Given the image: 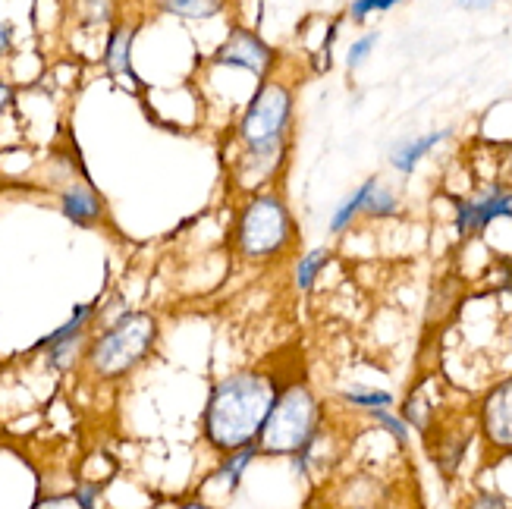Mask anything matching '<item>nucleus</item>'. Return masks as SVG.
Masks as SVG:
<instances>
[{"label":"nucleus","mask_w":512,"mask_h":509,"mask_svg":"<svg viewBox=\"0 0 512 509\" xmlns=\"http://www.w3.org/2000/svg\"><path fill=\"white\" fill-rule=\"evenodd\" d=\"M280 396V384L271 371L242 368L220 378L205 403L202 434L220 456L255 447L261 428Z\"/></svg>","instance_id":"f257e3e1"},{"label":"nucleus","mask_w":512,"mask_h":509,"mask_svg":"<svg viewBox=\"0 0 512 509\" xmlns=\"http://www.w3.org/2000/svg\"><path fill=\"white\" fill-rule=\"evenodd\" d=\"M324 428V403L305 381H289L258 437L261 456H299Z\"/></svg>","instance_id":"f03ea898"},{"label":"nucleus","mask_w":512,"mask_h":509,"mask_svg":"<svg viewBox=\"0 0 512 509\" xmlns=\"http://www.w3.org/2000/svg\"><path fill=\"white\" fill-rule=\"evenodd\" d=\"M296 239V220L286 198L274 189L252 195L236 217V252L249 261H271Z\"/></svg>","instance_id":"7ed1b4c3"},{"label":"nucleus","mask_w":512,"mask_h":509,"mask_svg":"<svg viewBox=\"0 0 512 509\" xmlns=\"http://www.w3.org/2000/svg\"><path fill=\"white\" fill-rule=\"evenodd\" d=\"M158 340V321L148 312H129L110 324L88 349V365L104 381H117L145 362V356Z\"/></svg>","instance_id":"20e7f679"},{"label":"nucleus","mask_w":512,"mask_h":509,"mask_svg":"<svg viewBox=\"0 0 512 509\" xmlns=\"http://www.w3.org/2000/svg\"><path fill=\"white\" fill-rule=\"evenodd\" d=\"M296 95L293 88L267 79L258 85L255 98L242 110L239 120V142L242 148H264V145H289V129H293Z\"/></svg>","instance_id":"39448f33"},{"label":"nucleus","mask_w":512,"mask_h":509,"mask_svg":"<svg viewBox=\"0 0 512 509\" xmlns=\"http://www.w3.org/2000/svg\"><path fill=\"white\" fill-rule=\"evenodd\" d=\"M277 51L267 44L258 32L249 29H233L227 41L214 51L217 66H236V70H249L255 79L267 82V73L274 70Z\"/></svg>","instance_id":"423d86ee"},{"label":"nucleus","mask_w":512,"mask_h":509,"mask_svg":"<svg viewBox=\"0 0 512 509\" xmlns=\"http://www.w3.org/2000/svg\"><path fill=\"white\" fill-rule=\"evenodd\" d=\"M497 217H512V189H491L481 198H456V230L459 236H475L491 227Z\"/></svg>","instance_id":"0eeeda50"},{"label":"nucleus","mask_w":512,"mask_h":509,"mask_svg":"<svg viewBox=\"0 0 512 509\" xmlns=\"http://www.w3.org/2000/svg\"><path fill=\"white\" fill-rule=\"evenodd\" d=\"M481 425L494 447L512 450V378L487 393L481 409Z\"/></svg>","instance_id":"6e6552de"},{"label":"nucleus","mask_w":512,"mask_h":509,"mask_svg":"<svg viewBox=\"0 0 512 509\" xmlns=\"http://www.w3.org/2000/svg\"><path fill=\"white\" fill-rule=\"evenodd\" d=\"M60 208H63V217H70L76 227H95L104 217L101 195L85 186H73V189L60 192Z\"/></svg>","instance_id":"1a4fd4ad"},{"label":"nucleus","mask_w":512,"mask_h":509,"mask_svg":"<svg viewBox=\"0 0 512 509\" xmlns=\"http://www.w3.org/2000/svg\"><path fill=\"white\" fill-rule=\"evenodd\" d=\"M443 139H450V129H437V132H428V136H418V139H409V142H396L393 151H390V164L399 173H412L415 164L425 158L431 148H437Z\"/></svg>","instance_id":"9d476101"},{"label":"nucleus","mask_w":512,"mask_h":509,"mask_svg":"<svg viewBox=\"0 0 512 509\" xmlns=\"http://www.w3.org/2000/svg\"><path fill=\"white\" fill-rule=\"evenodd\" d=\"M255 456H261L258 453V444L255 447H246V450H236V453H230V456H224L220 459V466L211 472V478H208V484H224V491L227 494H233L239 484H242V475H246V469L255 462Z\"/></svg>","instance_id":"9b49d317"},{"label":"nucleus","mask_w":512,"mask_h":509,"mask_svg":"<svg viewBox=\"0 0 512 509\" xmlns=\"http://www.w3.org/2000/svg\"><path fill=\"white\" fill-rule=\"evenodd\" d=\"M132 38H136V26H126V22H120V26H117L114 32H110V38H107L104 63H107V70L114 73V76H126V73H129Z\"/></svg>","instance_id":"f8f14e48"},{"label":"nucleus","mask_w":512,"mask_h":509,"mask_svg":"<svg viewBox=\"0 0 512 509\" xmlns=\"http://www.w3.org/2000/svg\"><path fill=\"white\" fill-rule=\"evenodd\" d=\"M377 183H381V180H377V176H368V180H365L359 189H355V192L346 198V202H340V208L333 211V217H330V233H343V230L352 224V220L365 211V202H368V195L374 192V186H377Z\"/></svg>","instance_id":"ddd939ff"},{"label":"nucleus","mask_w":512,"mask_h":509,"mask_svg":"<svg viewBox=\"0 0 512 509\" xmlns=\"http://www.w3.org/2000/svg\"><path fill=\"white\" fill-rule=\"evenodd\" d=\"M95 318V305H76V312H73V318L66 321V324H60L54 334H48L44 340H38L35 343V349H44L48 352L51 346H57V343H66V340H73V337H82V327Z\"/></svg>","instance_id":"4468645a"},{"label":"nucleus","mask_w":512,"mask_h":509,"mask_svg":"<svg viewBox=\"0 0 512 509\" xmlns=\"http://www.w3.org/2000/svg\"><path fill=\"white\" fill-rule=\"evenodd\" d=\"M330 261V249L327 246H318V249H311L302 261H299V268H296V286L299 290H311L318 280V274L324 271V264Z\"/></svg>","instance_id":"2eb2a0df"},{"label":"nucleus","mask_w":512,"mask_h":509,"mask_svg":"<svg viewBox=\"0 0 512 509\" xmlns=\"http://www.w3.org/2000/svg\"><path fill=\"white\" fill-rule=\"evenodd\" d=\"M340 400L349 403V406H359V409L377 412V409H390V406H393V393H387V390H365V387H355V390H340Z\"/></svg>","instance_id":"dca6fc26"},{"label":"nucleus","mask_w":512,"mask_h":509,"mask_svg":"<svg viewBox=\"0 0 512 509\" xmlns=\"http://www.w3.org/2000/svg\"><path fill=\"white\" fill-rule=\"evenodd\" d=\"M161 10L183 19H208L224 10V4H217V0H167V4H161Z\"/></svg>","instance_id":"f3484780"},{"label":"nucleus","mask_w":512,"mask_h":509,"mask_svg":"<svg viewBox=\"0 0 512 509\" xmlns=\"http://www.w3.org/2000/svg\"><path fill=\"white\" fill-rule=\"evenodd\" d=\"M396 211H399V198H396V192L377 183L374 192L368 195V202H365V211H362V214H365V217H374V220H384V217H393Z\"/></svg>","instance_id":"a211bd4d"},{"label":"nucleus","mask_w":512,"mask_h":509,"mask_svg":"<svg viewBox=\"0 0 512 509\" xmlns=\"http://www.w3.org/2000/svg\"><path fill=\"white\" fill-rule=\"evenodd\" d=\"M79 349H82V337H73V340H66V343L51 346V349H48V365L57 368V371H66V368H70V365L76 362Z\"/></svg>","instance_id":"6ab92c4d"},{"label":"nucleus","mask_w":512,"mask_h":509,"mask_svg":"<svg viewBox=\"0 0 512 509\" xmlns=\"http://www.w3.org/2000/svg\"><path fill=\"white\" fill-rule=\"evenodd\" d=\"M368 418H374L377 425H384V428L396 437V444H399V447H406V444H409V425H406L399 415H393V412H387V409H377V412H368Z\"/></svg>","instance_id":"aec40b11"},{"label":"nucleus","mask_w":512,"mask_h":509,"mask_svg":"<svg viewBox=\"0 0 512 509\" xmlns=\"http://www.w3.org/2000/svg\"><path fill=\"white\" fill-rule=\"evenodd\" d=\"M393 7H396L393 0H355V4H349V19L352 22H365L368 13H387Z\"/></svg>","instance_id":"412c9836"},{"label":"nucleus","mask_w":512,"mask_h":509,"mask_svg":"<svg viewBox=\"0 0 512 509\" xmlns=\"http://www.w3.org/2000/svg\"><path fill=\"white\" fill-rule=\"evenodd\" d=\"M374 44H377V32H368L365 38H359L352 44V48L346 51V66L349 70H359L362 60H368V54L374 51Z\"/></svg>","instance_id":"4be33fe9"},{"label":"nucleus","mask_w":512,"mask_h":509,"mask_svg":"<svg viewBox=\"0 0 512 509\" xmlns=\"http://www.w3.org/2000/svg\"><path fill=\"white\" fill-rule=\"evenodd\" d=\"M469 509H509V500L503 494H494V491H481L472 497Z\"/></svg>","instance_id":"5701e85b"},{"label":"nucleus","mask_w":512,"mask_h":509,"mask_svg":"<svg viewBox=\"0 0 512 509\" xmlns=\"http://www.w3.org/2000/svg\"><path fill=\"white\" fill-rule=\"evenodd\" d=\"M32 509H82L73 494H57V497H41L32 503Z\"/></svg>","instance_id":"b1692460"},{"label":"nucleus","mask_w":512,"mask_h":509,"mask_svg":"<svg viewBox=\"0 0 512 509\" xmlns=\"http://www.w3.org/2000/svg\"><path fill=\"white\" fill-rule=\"evenodd\" d=\"M98 494H101V488L98 484H79V488L73 491V497H76V503L82 506V509H98Z\"/></svg>","instance_id":"393cba45"},{"label":"nucleus","mask_w":512,"mask_h":509,"mask_svg":"<svg viewBox=\"0 0 512 509\" xmlns=\"http://www.w3.org/2000/svg\"><path fill=\"white\" fill-rule=\"evenodd\" d=\"M10 38H13V29L7 26V22H0V54L10 51Z\"/></svg>","instance_id":"a878e982"},{"label":"nucleus","mask_w":512,"mask_h":509,"mask_svg":"<svg viewBox=\"0 0 512 509\" xmlns=\"http://www.w3.org/2000/svg\"><path fill=\"white\" fill-rule=\"evenodd\" d=\"M176 509H214V506H208L205 500H186V503H180Z\"/></svg>","instance_id":"bb28decb"},{"label":"nucleus","mask_w":512,"mask_h":509,"mask_svg":"<svg viewBox=\"0 0 512 509\" xmlns=\"http://www.w3.org/2000/svg\"><path fill=\"white\" fill-rule=\"evenodd\" d=\"M7 101H10V88H7V85H0V110L7 107Z\"/></svg>","instance_id":"cd10ccee"}]
</instances>
